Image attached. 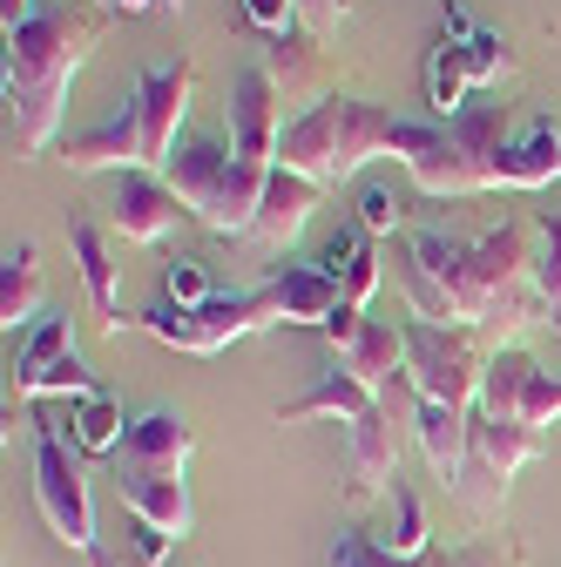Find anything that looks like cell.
Instances as JSON below:
<instances>
[{
    "instance_id": "obj_1",
    "label": "cell",
    "mask_w": 561,
    "mask_h": 567,
    "mask_svg": "<svg viewBox=\"0 0 561 567\" xmlns=\"http://www.w3.org/2000/svg\"><path fill=\"white\" fill-rule=\"evenodd\" d=\"M399 284L412 298V318L447 324V331H473V338H487V351H501L508 331H521V324H554V311L534 291L528 224H494L480 237L419 230L406 244Z\"/></svg>"
},
{
    "instance_id": "obj_2",
    "label": "cell",
    "mask_w": 561,
    "mask_h": 567,
    "mask_svg": "<svg viewBox=\"0 0 561 567\" xmlns=\"http://www.w3.org/2000/svg\"><path fill=\"white\" fill-rule=\"evenodd\" d=\"M102 8L95 0H54L28 28L8 34V68H0V95H8V142L21 156L54 150V128L68 115V89L102 48Z\"/></svg>"
},
{
    "instance_id": "obj_3",
    "label": "cell",
    "mask_w": 561,
    "mask_h": 567,
    "mask_svg": "<svg viewBox=\"0 0 561 567\" xmlns=\"http://www.w3.org/2000/svg\"><path fill=\"white\" fill-rule=\"evenodd\" d=\"M508 102H467L447 122H399V169L412 176L419 196H480L501 189V156L514 142Z\"/></svg>"
},
{
    "instance_id": "obj_4",
    "label": "cell",
    "mask_w": 561,
    "mask_h": 567,
    "mask_svg": "<svg viewBox=\"0 0 561 567\" xmlns=\"http://www.w3.org/2000/svg\"><path fill=\"white\" fill-rule=\"evenodd\" d=\"M392 150H399V115L332 89L318 109L285 122V135H277V169H292V176H305L318 189H338V183H353L366 163H379Z\"/></svg>"
},
{
    "instance_id": "obj_5",
    "label": "cell",
    "mask_w": 561,
    "mask_h": 567,
    "mask_svg": "<svg viewBox=\"0 0 561 567\" xmlns=\"http://www.w3.org/2000/svg\"><path fill=\"white\" fill-rule=\"evenodd\" d=\"M163 183L176 189V203L190 209L210 237H251L271 169L237 163L231 142H217V135H183L176 156L163 163Z\"/></svg>"
},
{
    "instance_id": "obj_6",
    "label": "cell",
    "mask_w": 561,
    "mask_h": 567,
    "mask_svg": "<svg viewBox=\"0 0 561 567\" xmlns=\"http://www.w3.org/2000/svg\"><path fill=\"white\" fill-rule=\"evenodd\" d=\"M548 453V433H534V425H514V419H487L473 405V440H467V466L453 480V501L487 527V520H501L508 507V493H514V473L528 460Z\"/></svg>"
},
{
    "instance_id": "obj_7",
    "label": "cell",
    "mask_w": 561,
    "mask_h": 567,
    "mask_svg": "<svg viewBox=\"0 0 561 567\" xmlns=\"http://www.w3.org/2000/svg\"><path fill=\"white\" fill-rule=\"evenodd\" d=\"M277 324V311H271V298H264V284L257 291H217L210 305H196V311H183V305H150L143 318H135V331H150L156 344H170V351H190V359H217V351H231L237 338H257V331H271Z\"/></svg>"
},
{
    "instance_id": "obj_8",
    "label": "cell",
    "mask_w": 561,
    "mask_h": 567,
    "mask_svg": "<svg viewBox=\"0 0 561 567\" xmlns=\"http://www.w3.org/2000/svg\"><path fill=\"white\" fill-rule=\"evenodd\" d=\"M34 507H41V520H48V534H54L61 547H75V554H89L95 567H109L102 547H95V493H89L75 453L61 446V433H54L48 419L34 425Z\"/></svg>"
},
{
    "instance_id": "obj_9",
    "label": "cell",
    "mask_w": 561,
    "mask_h": 567,
    "mask_svg": "<svg viewBox=\"0 0 561 567\" xmlns=\"http://www.w3.org/2000/svg\"><path fill=\"white\" fill-rule=\"evenodd\" d=\"M406 372L419 385V399L440 405H480V379H487V351L473 331H447L427 318H406Z\"/></svg>"
},
{
    "instance_id": "obj_10",
    "label": "cell",
    "mask_w": 561,
    "mask_h": 567,
    "mask_svg": "<svg viewBox=\"0 0 561 567\" xmlns=\"http://www.w3.org/2000/svg\"><path fill=\"white\" fill-rule=\"evenodd\" d=\"M8 385H14V399H75V405L95 399L102 385L75 351V318H41L34 331H21Z\"/></svg>"
},
{
    "instance_id": "obj_11",
    "label": "cell",
    "mask_w": 561,
    "mask_h": 567,
    "mask_svg": "<svg viewBox=\"0 0 561 567\" xmlns=\"http://www.w3.org/2000/svg\"><path fill=\"white\" fill-rule=\"evenodd\" d=\"M190 95H196V61L176 54V61H156L129 82V115H135V135H143V169H163L183 142V115H190Z\"/></svg>"
},
{
    "instance_id": "obj_12",
    "label": "cell",
    "mask_w": 561,
    "mask_h": 567,
    "mask_svg": "<svg viewBox=\"0 0 561 567\" xmlns=\"http://www.w3.org/2000/svg\"><path fill=\"white\" fill-rule=\"evenodd\" d=\"M480 412L487 419H514V425H561V379L534 365V351L521 344H501L487 351V379H480Z\"/></svg>"
},
{
    "instance_id": "obj_13",
    "label": "cell",
    "mask_w": 561,
    "mask_h": 567,
    "mask_svg": "<svg viewBox=\"0 0 561 567\" xmlns=\"http://www.w3.org/2000/svg\"><path fill=\"white\" fill-rule=\"evenodd\" d=\"M285 95L264 75V61L251 54L231 75V102H224V128H231V156L251 169H277V135H285Z\"/></svg>"
},
{
    "instance_id": "obj_14",
    "label": "cell",
    "mask_w": 561,
    "mask_h": 567,
    "mask_svg": "<svg viewBox=\"0 0 561 567\" xmlns=\"http://www.w3.org/2000/svg\"><path fill=\"white\" fill-rule=\"evenodd\" d=\"M176 217H190V209L176 203V189L163 183V169H129L115 183V203H109V230L122 244H163L176 230Z\"/></svg>"
},
{
    "instance_id": "obj_15",
    "label": "cell",
    "mask_w": 561,
    "mask_h": 567,
    "mask_svg": "<svg viewBox=\"0 0 561 567\" xmlns=\"http://www.w3.org/2000/svg\"><path fill=\"white\" fill-rule=\"evenodd\" d=\"M257 61H264V75L277 82V95H285L292 115H305V109H318V102L332 95V89H325V48H318V34H305V28L271 34V41L257 48Z\"/></svg>"
},
{
    "instance_id": "obj_16",
    "label": "cell",
    "mask_w": 561,
    "mask_h": 567,
    "mask_svg": "<svg viewBox=\"0 0 561 567\" xmlns=\"http://www.w3.org/2000/svg\"><path fill=\"white\" fill-rule=\"evenodd\" d=\"M399 412L373 405L359 425H353V446H345V486H353V501H373V493H392L399 486Z\"/></svg>"
},
{
    "instance_id": "obj_17",
    "label": "cell",
    "mask_w": 561,
    "mask_h": 567,
    "mask_svg": "<svg viewBox=\"0 0 561 567\" xmlns=\"http://www.w3.org/2000/svg\"><path fill=\"white\" fill-rule=\"evenodd\" d=\"M190 446H196L190 419H183L176 405H150V412H135V419H129V433H122V446H115V466L183 473V466H190Z\"/></svg>"
},
{
    "instance_id": "obj_18",
    "label": "cell",
    "mask_w": 561,
    "mask_h": 567,
    "mask_svg": "<svg viewBox=\"0 0 561 567\" xmlns=\"http://www.w3.org/2000/svg\"><path fill=\"white\" fill-rule=\"evenodd\" d=\"M115 493L129 520H150L163 527L170 540H183L196 527V507H190V480L183 473H143V466H115Z\"/></svg>"
},
{
    "instance_id": "obj_19",
    "label": "cell",
    "mask_w": 561,
    "mask_h": 567,
    "mask_svg": "<svg viewBox=\"0 0 561 567\" xmlns=\"http://www.w3.org/2000/svg\"><path fill=\"white\" fill-rule=\"evenodd\" d=\"M61 163L75 169V176H95V169H115V176H129V169H143V135H135V115H129V102H122L115 115H102L95 128L68 135V142H61Z\"/></svg>"
},
{
    "instance_id": "obj_20",
    "label": "cell",
    "mask_w": 561,
    "mask_h": 567,
    "mask_svg": "<svg viewBox=\"0 0 561 567\" xmlns=\"http://www.w3.org/2000/svg\"><path fill=\"white\" fill-rule=\"evenodd\" d=\"M318 203H325L318 183H305V176H292V169H271L251 237H257L264 250H292V244L305 237V224H312V209H318Z\"/></svg>"
},
{
    "instance_id": "obj_21",
    "label": "cell",
    "mask_w": 561,
    "mask_h": 567,
    "mask_svg": "<svg viewBox=\"0 0 561 567\" xmlns=\"http://www.w3.org/2000/svg\"><path fill=\"white\" fill-rule=\"evenodd\" d=\"M264 298H271L277 324H325V318L345 305L338 277H332L325 264H285L277 277H264Z\"/></svg>"
},
{
    "instance_id": "obj_22",
    "label": "cell",
    "mask_w": 561,
    "mask_h": 567,
    "mask_svg": "<svg viewBox=\"0 0 561 567\" xmlns=\"http://www.w3.org/2000/svg\"><path fill=\"white\" fill-rule=\"evenodd\" d=\"M412 440H419V453H427V466H434V480H460V466H467V440H473V405H440V399H419V412H412Z\"/></svg>"
},
{
    "instance_id": "obj_23",
    "label": "cell",
    "mask_w": 561,
    "mask_h": 567,
    "mask_svg": "<svg viewBox=\"0 0 561 567\" xmlns=\"http://www.w3.org/2000/svg\"><path fill=\"white\" fill-rule=\"evenodd\" d=\"M548 183H561V122L528 115L501 156V189H548Z\"/></svg>"
},
{
    "instance_id": "obj_24",
    "label": "cell",
    "mask_w": 561,
    "mask_h": 567,
    "mask_svg": "<svg viewBox=\"0 0 561 567\" xmlns=\"http://www.w3.org/2000/svg\"><path fill=\"white\" fill-rule=\"evenodd\" d=\"M338 351V372H353L359 385H392L399 372H406V331L399 324H373V318H359V331L353 338H338L332 344Z\"/></svg>"
},
{
    "instance_id": "obj_25",
    "label": "cell",
    "mask_w": 561,
    "mask_h": 567,
    "mask_svg": "<svg viewBox=\"0 0 561 567\" xmlns=\"http://www.w3.org/2000/svg\"><path fill=\"white\" fill-rule=\"evenodd\" d=\"M48 277H41V250L34 244H8V257H0V324L14 331H34L48 311Z\"/></svg>"
},
{
    "instance_id": "obj_26",
    "label": "cell",
    "mask_w": 561,
    "mask_h": 567,
    "mask_svg": "<svg viewBox=\"0 0 561 567\" xmlns=\"http://www.w3.org/2000/svg\"><path fill=\"white\" fill-rule=\"evenodd\" d=\"M373 405H379V392H373V385H359L353 372H318L305 399L277 405V425H312V419H338V425H359V419H366Z\"/></svg>"
},
{
    "instance_id": "obj_27",
    "label": "cell",
    "mask_w": 561,
    "mask_h": 567,
    "mask_svg": "<svg viewBox=\"0 0 561 567\" xmlns=\"http://www.w3.org/2000/svg\"><path fill=\"white\" fill-rule=\"evenodd\" d=\"M68 250H75V264H82V291H89L95 318H102L115 338L135 331V318H122V298H115V257H109V237H102L95 224H75V230H68Z\"/></svg>"
},
{
    "instance_id": "obj_28",
    "label": "cell",
    "mask_w": 561,
    "mask_h": 567,
    "mask_svg": "<svg viewBox=\"0 0 561 567\" xmlns=\"http://www.w3.org/2000/svg\"><path fill=\"white\" fill-rule=\"evenodd\" d=\"M332 277H338V291H345V305L353 311H366L373 305V291H379V250H373V237L366 230H338L332 244H325V257H318Z\"/></svg>"
},
{
    "instance_id": "obj_29",
    "label": "cell",
    "mask_w": 561,
    "mask_h": 567,
    "mask_svg": "<svg viewBox=\"0 0 561 567\" xmlns=\"http://www.w3.org/2000/svg\"><path fill=\"white\" fill-rule=\"evenodd\" d=\"M325 567H453V554H419V560H399L379 547V534H359V527H338L332 547H325Z\"/></svg>"
},
{
    "instance_id": "obj_30",
    "label": "cell",
    "mask_w": 561,
    "mask_h": 567,
    "mask_svg": "<svg viewBox=\"0 0 561 567\" xmlns=\"http://www.w3.org/2000/svg\"><path fill=\"white\" fill-rule=\"evenodd\" d=\"M467 89H473L467 54H460V41H447V34H440V48L427 54V102H434V115H440V122H447V115H460V109H467Z\"/></svg>"
},
{
    "instance_id": "obj_31",
    "label": "cell",
    "mask_w": 561,
    "mask_h": 567,
    "mask_svg": "<svg viewBox=\"0 0 561 567\" xmlns=\"http://www.w3.org/2000/svg\"><path fill=\"white\" fill-rule=\"evenodd\" d=\"M379 547L386 554H399V560H419V554H434V527H427V507H419V493L399 480L392 486V527L379 534Z\"/></svg>"
},
{
    "instance_id": "obj_32",
    "label": "cell",
    "mask_w": 561,
    "mask_h": 567,
    "mask_svg": "<svg viewBox=\"0 0 561 567\" xmlns=\"http://www.w3.org/2000/svg\"><path fill=\"white\" fill-rule=\"evenodd\" d=\"M122 433H129V419H122V405H115L109 392H95V399L75 405V446H82V453H109V460H115Z\"/></svg>"
},
{
    "instance_id": "obj_33",
    "label": "cell",
    "mask_w": 561,
    "mask_h": 567,
    "mask_svg": "<svg viewBox=\"0 0 561 567\" xmlns=\"http://www.w3.org/2000/svg\"><path fill=\"white\" fill-rule=\"evenodd\" d=\"M460 54H467L473 89H494V82H508V75H514V48H508L494 28H473V34L460 41Z\"/></svg>"
},
{
    "instance_id": "obj_34",
    "label": "cell",
    "mask_w": 561,
    "mask_h": 567,
    "mask_svg": "<svg viewBox=\"0 0 561 567\" xmlns=\"http://www.w3.org/2000/svg\"><path fill=\"white\" fill-rule=\"evenodd\" d=\"M534 291H541V305L561 318V224H541V244H534Z\"/></svg>"
},
{
    "instance_id": "obj_35",
    "label": "cell",
    "mask_w": 561,
    "mask_h": 567,
    "mask_svg": "<svg viewBox=\"0 0 561 567\" xmlns=\"http://www.w3.org/2000/svg\"><path fill=\"white\" fill-rule=\"evenodd\" d=\"M163 298H170V305H183V311H196V305H210V298H217V291H210V277H203V264L176 257V264L163 270Z\"/></svg>"
},
{
    "instance_id": "obj_36",
    "label": "cell",
    "mask_w": 561,
    "mask_h": 567,
    "mask_svg": "<svg viewBox=\"0 0 561 567\" xmlns=\"http://www.w3.org/2000/svg\"><path fill=\"white\" fill-rule=\"evenodd\" d=\"M399 224H406V203H399L392 189H379V183H373V189L359 196V230H366V237H392Z\"/></svg>"
},
{
    "instance_id": "obj_37",
    "label": "cell",
    "mask_w": 561,
    "mask_h": 567,
    "mask_svg": "<svg viewBox=\"0 0 561 567\" xmlns=\"http://www.w3.org/2000/svg\"><path fill=\"white\" fill-rule=\"evenodd\" d=\"M244 14H251V28H257L264 41L298 28V8H292V0H244Z\"/></svg>"
},
{
    "instance_id": "obj_38",
    "label": "cell",
    "mask_w": 561,
    "mask_h": 567,
    "mask_svg": "<svg viewBox=\"0 0 561 567\" xmlns=\"http://www.w3.org/2000/svg\"><path fill=\"white\" fill-rule=\"evenodd\" d=\"M292 8H298V28L325 41V34L345 21V14H353V0H292Z\"/></svg>"
},
{
    "instance_id": "obj_39",
    "label": "cell",
    "mask_w": 561,
    "mask_h": 567,
    "mask_svg": "<svg viewBox=\"0 0 561 567\" xmlns=\"http://www.w3.org/2000/svg\"><path fill=\"white\" fill-rule=\"evenodd\" d=\"M453 567H521V547L514 540H473L453 554Z\"/></svg>"
},
{
    "instance_id": "obj_40",
    "label": "cell",
    "mask_w": 561,
    "mask_h": 567,
    "mask_svg": "<svg viewBox=\"0 0 561 567\" xmlns=\"http://www.w3.org/2000/svg\"><path fill=\"white\" fill-rule=\"evenodd\" d=\"M170 547H176V540H170L163 527H150V520H135V554H143L150 567H163V560H170Z\"/></svg>"
},
{
    "instance_id": "obj_41",
    "label": "cell",
    "mask_w": 561,
    "mask_h": 567,
    "mask_svg": "<svg viewBox=\"0 0 561 567\" xmlns=\"http://www.w3.org/2000/svg\"><path fill=\"white\" fill-rule=\"evenodd\" d=\"M41 8H34V0H0V34H14V28H28Z\"/></svg>"
},
{
    "instance_id": "obj_42",
    "label": "cell",
    "mask_w": 561,
    "mask_h": 567,
    "mask_svg": "<svg viewBox=\"0 0 561 567\" xmlns=\"http://www.w3.org/2000/svg\"><path fill=\"white\" fill-rule=\"evenodd\" d=\"M109 8H122V14H170V8H183V0H109Z\"/></svg>"
},
{
    "instance_id": "obj_43",
    "label": "cell",
    "mask_w": 561,
    "mask_h": 567,
    "mask_svg": "<svg viewBox=\"0 0 561 567\" xmlns=\"http://www.w3.org/2000/svg\"><path fill=\"white\" fill-rule=\"evenodd\" d=\"M95 8H109V0H95Z\"/></svg>"
}]
</instances>
